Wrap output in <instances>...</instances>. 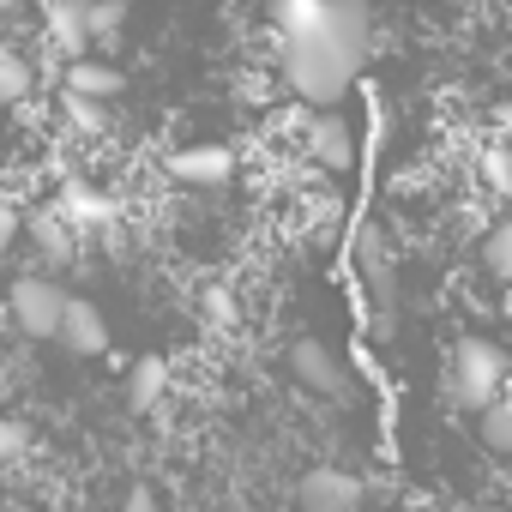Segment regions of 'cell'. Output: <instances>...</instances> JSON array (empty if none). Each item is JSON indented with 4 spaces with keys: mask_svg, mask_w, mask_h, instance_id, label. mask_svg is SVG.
Listing matches in <instances>:
<instances>
[{
    "mask_svg": "<svg viewBox=\"0 0 512 512\" xmlns=\"http://www.w3.org/2000/svg\"><path fill=\"white\" fill-rule=\"evenodd\" d=\"M410 512H440V506H410Z\"/></svg>",
    "mask_w": 512,
    "mask_h": 512,
    "instance_id": "obj_12",
    "label": "cell"
},
{
    "mask_svg": "<svg viewBox=\"0 0 512 512\" xmlns=\"http://www.w3.org/2000/svg\"><path fill=\"white\" fill-rule=\"evenodd\" d=\"M121 512H157V494H151V488H127Z\"/></svg>",
    "mask_w": 512,
    "mask_h": 512,
    "instance_id": "obj_10",
    "label": "cell"
},
{
    "mask_svg": "<svg viewBox=\"0 0 512 512\" xmlns=\"http://www.w3.org/2000/svg\"><path fill=\"white\" fill-rule=\"evenodd\" d=\"M446 392L458 398V410H482V404L506 398V350L482 332H464L446 362Z\"/></svg>",
    "mask_w": 512,
    "mask_h": 512,
    "instance_id": "obj_1",
    "label": "cell"
},
{
    "mask_svg": "<svg viewBox=\"0 0 512 512\" xmlns=\"http://www.w3.org/2000/svg\"><path fill=\"white\" fill-rule=\"evenodd\" d=\"M356 506H362V476L338 464H320L302 476V512H356Z\"/></svg>",
    "mask_w": 512,
    "mask_h": 512,
    "instance_id": "obj_4",
    "label": "cell"
},
{
    "mask_svg": "<svg viewBox=\"0 0 512 512\" xmlns=\"http://www.w3.org/2000/svg\"><path fill=\"white\" fill-rule=\"evenodd\" d=\"M464 512H500V506H464Z\"/></svg>",
    "mask_w": 512,
    "mask_h": 512,
    "instance_id": "obj_11",
    "label": "cell"
},
{
    "mask_svg": "<svg viewBox=\"0 0 512 512\" xmlns=\"http://www.w3.org/2000/svg\"><path fill=\"white\" fill-rule=\"evenodd\" d=\"M55 344H67L73 356H103L109 350V320L91 296H67V314H61V332Z\"/></svg>",
    "mask_w": 512,
    "mask_h": 512,
    "instance_id": "obj_5",
    "label": "cell"
},
{
    "mask_svg": "<svg viewBox=\"0 0 512 512\" xmlns=\"http://www.w3.org/2000/svg\"><path fill=\"white\" fill-rule=\"evenodd\" d=\"M25 241V217H19V199L7 193V187H0V266H7L13 260V247Z\"/></svg>",
    "mask_w": 512,
    "mask_h": 512,
    "instance_id": "obj_8",
    "label": "cell"
},
{
    "mask_svg": "<svg viewBox=\"0 0 512 512\" xmlns=\"http://www.w3.org/2000/svg\"><path fill=\"white\" fill-rule=\"evenodd\" d=\"M476 434H482V446H488L494 458H506V452H512V404H506V398L482 404V410H476Z\"/></svg>",
    "mask_w": 512,
    "mask_h": 512,
    "instance_id": "obj_7",
    "label": "cell"
},
{
    "mask_svg": "<svg viewBox=\"0 0 512 512\" xmlns=\"http://www.w3.org/2000/svg\"><path fill=\"white\" fill-rule=\"evenodd\" d=\"M67 296H73V290H67L55 272H19V278L7 284V320H13V332L31 338V344H49V338L61 332Z\"/></svg>",
    "mask_w": 512,
    "mask_h": 512,
    "instance_id": "obj_2",
    "label": "cell"
},
{
    "mask_svg": "<svg viewBox=\"0 0 512 512\" xmlns=\"http://www.w3.org/2000/svg\"><path fill=\"white\" fill-rule=\"evenodd\" d=\"M25 452H31V428L25 422H0V470L19 464Z\"/></svg>",
    "mask_w": 512,
    "mask_h": 512,
    "instance_id": "obj_9",
    "label": "cell"
},
{
    "mask_svg": "<svg viewBox=\"0 0 512 512\" xmlns=\"http://www.w3.org/2000/svg\"><path fill=\"white\" fill-rule=\"evenodd\" d=\"M284 368H290V380H296V386H308V392H320V398H344V392H350L344 362H338V356H332V344H320V338H290Z\"/></svg>",
    "mask_w": 512,
    "mask_h": 512,
    "instance_id": "obj_3",
    "label": "cell"
},
{
    "mask_svg": "<svg viewBox=\"0 0 512 512\" xmlns=\"http://www.w3.org/2000/svg\"><path fill=\"white\" fill-rule=\"evenodd\" d=\"M121 386H127V410H139V416H145V410H157V404H163V392H169V362H163V356H139V362L127 368V380H121Z\"/></svg>",
    "mask_w": 512,
    "mask_h": 512,
    "instance_id": "obj_6",
    "label": "cell"
}]
</instances>
